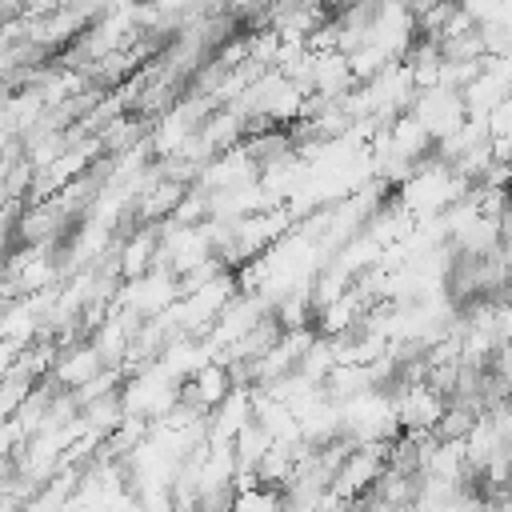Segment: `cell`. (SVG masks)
Masks as SVG:
<instances>
[{
	"instance_id": "1",
	"label": "cell",
	"mask_w": 512,
	"mask_h": 512,
	"mask_svg": "<svg viewBox=\"0 0 512 512\" xmlns=\"http://www.w3.org/2000/svg\"><path fill=\"white\" fill-rule=\"evenodd\" d=\"M96 372H100V352H96V344H92V348H72V352H64V360L56 364V376H60L68 388L92 380Z\"/></svg>"
}]
</instances>
